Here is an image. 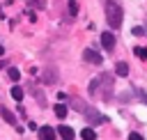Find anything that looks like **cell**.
Returning a JSON list of instances; mask_svg holds the SVG:
<instances>
[{
  "mask_svg": "<svg viewBox=\"0 0 147 140\" xmlns=\"http://www.w3.org/2000/svg\"><path fill=\"white\" fill-rule=\"evenodd\" d=\"M129 140H145V138H142V135H140V133H136V131H133V133H131V135H129Z\"/></svg>",
  "mask_w": 147,
  "mask_h": 140,
  "instance_id": "44dd1931",
  "label": "cell"
},
{
  "mask_svg": "<svg viewBox=\"0 0 147 140\" xmlns=\"http://www.w3.org/2000/svg\"><path fill=\"white\" fill-rule=\"evenodd\" d=\"M71 106H74V108H76V110H78V112H83V110H85V108H87V106H85V103H83V101H78V99H71Z\"/></svg>",
  "mask_w": 147,
  "mask_h": 140,
  "instance_id": "e0dca14e",
  "label": "cell"
},
{
  "mask_svg": "<svg viewBox=\"0 0 147 140\" xmlns=\"http://www.w3.org/2000/svg\"><path fill=\"white\" fill-rule=\"evenodd\" d=\"M69 14H71V16L78 14V5H76V0H69Z\"/></svg>",
  "mask_w": 147,
  "mask_h": 140,
  "instance_id": "d6986e66",
  "label": "cell"
},
{
  "mask_svg": "<svg viewBox=\"0 0 147 140\" xmlns=\"http://www.w3.org/2000/svg\"><path fill=\"white\" fill-rule=\"evenodd\" d=\"M101 46L106 50H113L115 48V34L113 32H101Z\"/></svg>",
  "mask_w": 147,
  "mask_h": 140,
  "instance_id": "52a82bcc",
  "label": "cell"
},
{
  "mask_svg": "<svg viewBox=\"0 0 147 140\" xmlns=\"http://www.w3.org/2000/svg\"><path fill=\"white\" fill-rule=\"evenodd\" d=\"M37 135H39V140H55V129L53 126H39Z\"/></svg>",
  "mask_w": 147,
  "mask_h": 140,
  "instance_id": "8992f818",
  "label": "cell"
},
{
  "mask_svg": "<svg viewBox=\"0 0 147 140\" xmlns=\"http://www.w3.org/2000/svg\"><path fill=\"white\" fill-rule=\"evenodd\" d=\"M2 55H5V46H0V57H2Z\"/></svg>",
  "mask_w": 147,
  "mask_h": 140,
  "instance_id": "603a6c76",
  "label": "cell"
},
{
  "mask_svg": "<svg viewBox=\"0 0 147 140\" xmlns=\"http://www.w3.org/2000/svg\"><path fill=\"white\" fill-rule=\"evenodd\" d=\"M131 32H133V34H136V37H142V34H145V30H142V28H140V25H136V28H133V30H131Z\"/></svg>",
  "mask_w": 147,
  "mask_h": 140,
  "instance_id": "ffe728a7",
  "label": "cell"
},
{
  "mask_svg": "<svg viewBox=\"0 0 147 140\" xmlns=\"http://www.w3.org/2000/svg\"><path fill=\"white\" fill-rule=\"evenodd\" d=\"M115 73L124 78V76L129 73V64H126V62H117V64H115Z\"/></svg>",
  "mask_w": 147,
  "mask_h": 140,
  "instance_id": "30bf717a",
  "label": "cell"
},
{
  "mask_svg": "<svg viewBox=\"0 0 147 140\" xmlns=\"http://www.w3.org/2000/svg\"><path fill=\"white\" fill-rule=\"evenodd\" d=\"M80 138H83V140H96V133H94L92 129H83V131H80Z\"/></svg>",
  "mask_w": 147,
  "mask_h": 140,
  "instance_id": "4fadbf2b",
  "label": "cell"
},
{
  "mask_svg": "<svg viewBox=\"0 0 147 140\" xmlns=\"http://www.w3.org/2000/svg\"><path fill=\"white\" fill-rule=\"evenodd\" d=\"M53 110H55V115H57L60 119H64V117H67V112H69V108H67L64 103H57V106H55Z\"/></svg>",
  "mask_w": 147,
  "mask_h": 140,
  "instance_id": "8fae6325",
  "label": "cell"
},
{
  "mask_svg": "<svg viewBox=\"0 0 147 140\" xmlns=\"http://www.w3.org/2000/svg\"><path fill=\"white\" fill-rule=\"evenodd\" d=\"M7 73H9V78H11L14 83L21 78V73H18V69H16V67H9V71H7Z\"/></svg>",
  "mask_w": 147,
  "mask_h": 140,
  "instance_id": "2e32d148",
  "label": "cell"
},
{
  "mask_svg": "<svg viewBox=\"0 0 147 140\" xmlns=\"http://www.w3.org/2000/svg\"><path fill=\"white\" fill-rule=\"evenodd\" d=\"M11 99H14V101H23V90H21L18 85L11 87Z\"/></svg>",
  "mask_w": 147,
  "mask_h": 140,
  "instance_id": "7c38bea8",
  "label": "cell"
},
{
  "mask_svg": "<svg viewBox=\"0 0 147 140\" xmlns=\"http://www.w3.org/2000/svg\"><path fill=\"white\" fill-rule=\"evenodd\" d=\"M83 60H85V62H90V64H103L101 55H99L94 48H85V50H83Z\"/></svg>",
  "mask_w": 147,
  "mask_h": 140,
  "instance_id": "5b68a950",
  "label": "cell"
},
{
  "mask_svg": "<svg viewBox=\"0 0 147 140\" xmlns=\"http://www.w3.org/2000/svg\"><path fill=\"white\" fill-rule=\"evenodd\" d=\"M83 112H85V117L90 119V124H94V126H96V124H103V122H106V117H103V115H101L99 110L90 108V106H87V108H85Z\"/></svg>",
  "mask_w": 147,
  "mask_h": 140,
  "instance_id": "3957f363",
  "label": "cell"
},
{
  "mask_svg": "<svg viewBox=\"0 0 147 140\" xmlns=\"http://www.w3.org/2000/svg\"><path fill=\"white\" fill-rule=\"evenodd\" d=\"M57 135H60L62 140H74V129L67 126V124H62V126L57 129Z\"/></svg>",
  "mask_w": 147,
  "mask_h": 140,
  "instance_id": "ba28073f",
  "label": "cell"
},
{
  "mask_svg": "<svg viewBox=\"0 0 147 140\" xmlns=\"http://www.w3.org/2000/svg\"><path fill=\"white\" fill-rule=\"evenodd\" d=\"M41 83L44 85H55L57 83V69L53 64H48L44 71H41Z\"/></svg>",
  "mask_w": 147,
  "mask_h": 140,
  "instance_id": "7a4b0ae2",
  "label": "cell"
},
{
  "mask_svg": "<svg viewBox=\"0 0 147 140\" xmlns=\"http://www.w3.org/2000/svg\"><path fill=\"white\" fill-rule=\"evenodd\" d=\"M0 115H2V119L7 122V124H11V126H16V119H14V115L5 108V106H0Z\"/></svg>",
  "mask_w": 147,
  "mask_h": 140,
  "instance_id": "9c48e42d",
  "label": "cell"
},
{
  "mask_svg": "<svg viewBox=\"0 0 147 140\" xmlns=\"http://www.w3.org/2000/svg\"><path fill=\"white\" fill-rule=\"evenodd\" d=\"M28 7H32V9H44V7H46V0H28Z\"/></svg>",
  "mask_w": 147,
  "mask_h": 140,
  "instance_id": "5bb4252c",
  "label": "cell"
},
{
  "mask_svg": "<svg viewBox=\"0 0 147 140\" xmlns=\"http://www.w3.org/2000/svg\"><path fill=\"white\" fill-rule=\"evenodd\" d=\"M133 53H136L140 60H147V48H140V46H136V48H133Z\"/></svg>",
  "mask_w": 147,
  "mask_h": 140,
  "instance_id": "ac0fdd59",
  "label": "cell"
},
{
  "mask_svg": "<svg viewBox=\"0 0 147 140\" xmlns=\"http://www.w3.org/2000/svg\"><path fill=\"white\" fill-rule=\"evenodd\" d=\"M138 94H140V96H142V99H145V101H147V94H145V92H142V90H138Z\"/></svg>",
  "mask_w": 147,
  "mask_h": 140,
  "instance_id": "7402d4cb",
  "label": "cell"
},
{
  "mask_svg": "<svg viewBox=\"0 0 147 140\" xmlns=\"http://www.w3.org/2000/svg\"><path fill=\"white\" fill-rule=\"evenodd\" d=\"M99 83L103 85V99H110V94H113V76L110 73H101Z\"/></svg>",
  "mask_w": 147,
  "mask_h": 140,
  "instance_id": "277c9868",
  "label": "cell"
},
{
  "mask_svg": "<svg viewBox=\"0 0 147 140\" xmlns=\"http://www.w3.org/2000/svg\"><path fill=\"white\" fill-rule=\"evenodd\" d=\"M122 18H124L122 7H119L115 0H108V2H106V21H108V25L115 30V28L122 25Z\"/></svg>",
  "mask_w": 147,
  "mask_h": 140,
  "instance_id": "6da1fadb",
  "label": "cell"
},
{
  "mask_svg": "<svg viewBox=\"0 0 147 140\" xmlns=\"http://www.w3.org/2000/svg\"><path fill=\"white\" fill-rule=\"evenodd\" d=\"M32 92H34V99H37V103H39V106H46V96L41 94V90H37V87H34Z\"/></svg>",
  "mask_w": 147,
  "mask_h": 140,
  "instance_id": "9a60e30c",
  "label": "cell"
}]
</instances>
